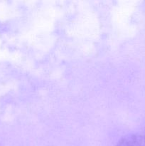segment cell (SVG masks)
Segmentation results:
<instances>
[{
  "instance_id": "1",
  "label": "cell",
  "mask_w": 145,
  "mask_h": 146,
  "mask_svg": "<svg viewBox=\"0 0 145 146\" xmlns=\"http://www.w3.org/2000/svg\"><path fill=\"white\" fill-rule=\"evenodd\" d=\"M121 146H145V140L141 138H136L131 141L124 143Z\"/></svg>"
}]
</instances>
